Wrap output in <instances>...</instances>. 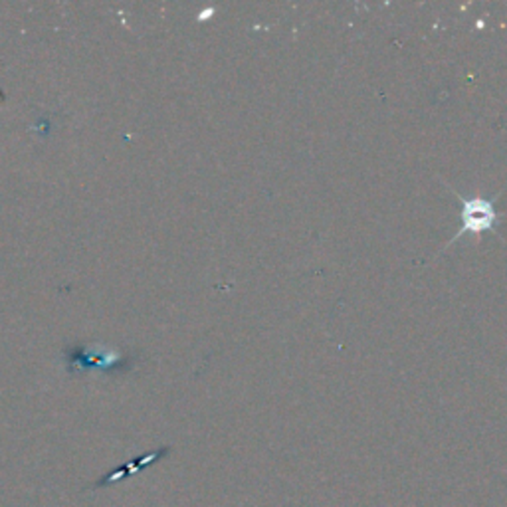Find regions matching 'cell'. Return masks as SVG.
Instances as JSON below:
<instances>
[{"mask_svg": "<svg viewBox=\"0 0 507 507\" xmlns=\"http://www.w3.org/2000/svg\"><path fill=\"white\" fill-rule=\"evenodd\" d=\"M460 198V222L462 226L460 230L454 234V238L448 242V246L452 242L460 240V236H480L483 232H493L500 225V218L502 215L495 210V198L498 196H492V198H485V196H460L458 193H454Z\"/></svg>", "mask_w": 507, "mask_h": 507, "instance_id": "cell-1", "label": "cell"}, {"mask_svg": "<svg viewBox=\"0 0 507 507\" xmlns=\"http://www.w3.org/2000/svg\"><path fill=\"white\" fill-rule=\"evenodd\" d=\"M168 454H171V446H161V448H157V450H153V452H149V454H145V456H141V458L127 462V464H123V466L115 468L113 472L105 474V475H101V478L95 480V482L91 483V490L110 488V485L120 483L121 480L129 478V475H135V474L143 472L145 468L153 466V464H157L158 460H163L165 456H168Z\"/></svg>", "mask_w": 507, "mask_h": 507, "instance_id": "cell-2", "label": "cell"}]
</instances>
